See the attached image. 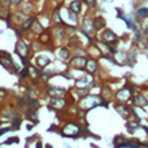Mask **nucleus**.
<instances>
[{
    "label": "nucleus",
    "mask_w": 148,
    "mask_h": 148,
    "mask_svg": "<svg viewBox=\"0 0 148 148\" xmlns=\"http://www.w3.org/2000/svg\"><path fill=\"white\" fill-rule=\"evenodd\" d=\"M133 104L136 108H147L148 107V99L146 95H143L142 92H135L133 95Z\"/></svg>",
    "instance_id": "8"
},
{
    "label": "nucleus",
    "mask_w": 148,
    "mask_h": 148,
    "mask_svg": "<svg viewBox=\"0 0 148 148\" xmlns=\"http://www.w3.org/2000/svg\"><path fill=\"white\" fill-rule=\"evenodd\" d=\"M81 130H82V126L78 122H75V121H68L61 127L60 133L65 138H77V136L81 135Z\"/></svg>",
    "instance_id": "2"
},
{
    "label": "nucleus",
    "mask_w": 148,
    "mask_h": 148,
    "mask_svg": "<svg viewBox=\"0 0 148 148\" xmlns=\"http://www.w3.org/2000/svg\"><path fill=\"white\" fill-rule=\"evenodd\" d=\"M100 39H101L104 43L107 44H110L112 47H116L118 43V36L117 34L114 33V31H112L110 29H104L101 33V35H100Z\"/></svg>",
    "instance_id": "5"
},
{
    "label": "nucleus",
    "mask_w": 148,
    "mask_h": 148,
    "mask_svg": "<svg viewBox=\"0 0 148 148\" xmlns=\"http://www.w3.org/2000/svg\"><path fill=\"white\" fill-rule=\"evenodd\" d=\"M21 122H22V120H21L20 116H18V117H16L14 120H13V123H12V130H18V129H20Z\"/></svg>",
    "instance_id": "36"
},
{
    "label": "nucleus",
    "mask_w": 148,
    "mask_h": 148,
    "mask_svg": "<svg viewBox=\"0 0 148 148\" xmlns=\"http://www.w3.org/2000/svg\"><path fill=\"white\" fill-rule=\"evenodd\" d=\"M66 105L68 103H65V97L64 99H51V101H49V107L55 110H62L65 109Z\"/></svg>",
    "instance_id": "13"
},
{
    "label": "nucleus",
    "mask_w": 148,
    "mask_h": 148,
    "mask_svg": "<svg viewBox=\"0 0 148 148\" xmlns=\"http://www.w3.org/2000/svg\"><path fill=\"white\" fill-rule=\"evenodd\" d=\"M14 31H16V34H17L18 36H21L23 34V30L21 27H14Z\"/></svg>",
    "instance_id": "43"
},
{
    "label": "nucleus",
    "mask_w": 148,
    "mask_h": 148,
    "mask_svg": "<svg viewBox=\"0 0 148 148\" xmlns=\"http://www.w3.org/2000/svg\"><path fill=\"white\" fill-rule=\"evenodd\" d=\"M95 26H94V18L84 17L81 22V33L88 39H91L95 34Z\"/></svg>",
    "instance_id": "4"
},
{
    "label": "nucleus",
    "mask_w": 148,
    "mask_h": 148,
    "mask_svg": "<svg viewBox=\"0 0 148 148\" xmlns=\"http://www.w3.org/2000/svg\"><path fill=\"white\" fill-rule=\"evenodd\" d=\"M0 4L3 7H8V5H10V0H0Z\"/></svg>",
    "instance_id": "42"
},
{
    "label": "nucleus",
    "mask_w": 148,
    "mask_h": 148,
    "mask_svg": "<svg viewBox=\"0 0 148 148\" xmlns=\"http://www.w3.org/2000/svg\"><path fill=\"white\" fill-rule=\"evenodd\" d=\"M49 33L55 40H62L66 35V29H65V25H55Z\"/></svg>",
    "instance_id": "7"
},
{
    "label": "nucleus",
    "mask_w": 148,
    "mask_h": 148,
    "mask_svg": "<svg viewBox=\"0 0 148 148\" xmlns=\"http://www.w3.org/2000/svg\"><path fill=\"white\" fill-rule=\"evenodd\" d=\"M36 148H42V143H40V142H38V143H36Z\"/></svg>",
    "instance_id": "45"
},
{
    "label": "nucleus",
    "mask_w": 148,
    "mask_h": 148,
    "mask_svg": "<svg viewBox=\"0 0 148 148\" xmlns=\"http://www.w3.org/2000/svg\"><path fill=\"white\" fill-rule=\"evenodd\" d=\"M70 56H72V52H70V49L68 47H61L57 51V57L60 60H62V61H68L70 59Z\"/></svg>",
    "instance_id": "16"
},
{
    "label": "nucleus",
    "mask_w": 148,
    "mask_h": 148,
    "mask_svg": "<svg viewBox=\"0 0 148 148\" xmlns=\"http://www.w3.org/2000/svg\"><path fill=\"white\" fill-rule=\"evenodd\" d=\"M26 20V16L23 14V13H21V12H18V13H16L14 16H13V22L16 23V25H22V22Z\"/></svg>",
    "instance_id": "30"
},
{
    "label": "nucleus",
    "mask_w": 148,
    "mask_h": 148,
    "mask_svg": "<svg viewBox=\"0 0 148 148\" xmlns=\"http://www.w3.org/2000/svg\"><path fill=\"white\" fill-rule=\"evenodd\" d=\"M30 31H33V33H35V34H38V35H39V34H42L44 31V27H43V25H42L38 20H35L33 22V25H31Z\"/></svg>",
    "instance_id": "27"
},
{
    "label": "nucleus",
    "mask_w": 148,
    "mask_h": 148,
    "mask_svg": "<svg viewBox=\"0 0 148 148\" xmlns=\"http://www.w3.org/2000/svg\"><path fill=\"white\" fill-rule=\"evenodd\" d=\"M27 129H29V130H31V129H33V123H30V125L27 126Z\"/></svg>",
    "instance_id": "47"
},
{
    "label": "nucleus",
    "mask_w": 148,
    "mask_h": 148,
    "mask_svg": "<svg viewBox=\"0 0 148 148\" xmlns=\"http://www.w3.org/2000/svg\"><path fill=\"white\" fill-rule=\"evenodd\" d=\"M136 57H138V51L135 48L134 49H130L129 53H126V62L129 65H134L136 62Z\"/></svg>",
    "instance_id": "19"
},
{
    "label": "nucleus",
    "mask_w": 148,
    "mask_h": 148,
    "mask_svg": "<svg viewBox=\"0 0 148 148\" xmlns=\"http://www.w3.org/2000/svg\"><path fill=\"white\" fill-rule=\"evenodd\" d=\"M20 77L21 78H29V69L27 68H23L20 72Z\"/></svg>",
    "instance_id": "37"
},
{
    "label": "nucleus",
    "mask_w": 148,
    "mask_h": 148,
    "mask_svg": "<svg viewBox=\"0 0 148 148\" xmlns=\"http://www.w3.org/2000/svg\"><path fill=\"white\" fill-rule=\"evenodd\" d=\"M52 22H53L55 25H64L62 18H61V16H60V5L52 12Z\"/></svg>",
    "instance_id": "21"
},
{
    "label": "nucleus",
    "mask_w": 148,
    "mask_h": 148,
    "mask_svg": "<svg viewBox=\"0 0 148 148\" xmlns=\"http://www.w3.org/2000/svg\"><path fill=\"white\" fill-rule=\"evenodd\" d=\"M44 148H53L51 146V144H46V146H44Z\"/></svg>",
    "instance_id": "46"
},
{
    "label": "nucleus",
    "mask_w": 148,
    "mask_h": 148,
    "mask_svg": "<svg viewBox=\"0 0 148 148\" xmlns=\"http://www.w3.org/2000/svg\"><path fill=\"white\" fill-rule=\"evenodd\" d=\"M35 62H36V66L40 68V69H44L46 66H48L51 64V60L46 56H38L35 59Z\"/></svg>",
    "instance_id": "17"
},
{
    "label": "nucleus",
    "mask_w": 148,
    "mask_h": 148,
    "mask_svg": "<svg viewBox=\"0 0 148 148\" xmlns=\"http://www.w3.org/2000/svg\"><path fill=\"white\" fill-rule=\"evenodd\" d=\"M135 87L131 86V84H129V86L123 87L122 90H120V91L116 92L114 95V99L117 103H123V104H126V103L129 101V100L133 99V95L135 94Z\"/></svg>",
    "instance_id": "3"
},
{
    "label": "nucleus",
    "mask_w": 148,
    "mask_h": 148,
    "mask_svg": "<svg viewBox=\"0 0 148 148\" xmlns=\"http://www.w3.org/2000/svg\"><path fill=\"white\" fill-rule=\"evenodd\" d=\"M27 69H29V77H30L33 81L39 79V77H40V72L38 70V68H35L34 65H29Z\"/></svg>",
    "instance_id": "26"
},
{
    "label": "nucleus",
    "mask_w": 148,
    "mask_h": 148,
    "mask_svg": "<svg viewBox=\"0 0 148 148\" xmlns=\"http://www.w3.org/2000/svg\"><path fill=\"white\" fill-rule=\"evenodd\" d=\"M86 62H87V59H86V57H74V56H73V59L69 61V65H70V68H73V69L84 70Z\"/></svg>",
    "instance_id": "11"
},
{
    "label": "nucleus",
    "mask_w": 148,
    "mask_h": 148,
    "mask_svg": "<svg viewBox=\"0 0 148 148\" xmlns=\"http://www.w3.org/2000/svg\"><path fill=\"white\" fill-rule=\"evenodd\" d=\"M94 26L96 31H101L105 29V20L101 17V16H97V17L94 18Z\"/></svg>",
    "instance_id": "18"
},
{
    "label": "nucleus",
    "mask_w": 148,
    "mask_h": 148,
    "mask_svg": "<svg viewBox=\"0 0 148 148\" xmlns=\"http://www.w3.org/2000/svg\"><path fill=\"white\" fill-rule=\"evenodd\" d=\"M23 0H10V5L12 7H20L21 4H22Z\"/></svg>",
    "instance_id": "39"
},
{
    "label": "nucleus",
    "mask_w": 148,
    "mask_h": 148,
    "mask_svg": "<svg viewBox=\"0 0 148 148\" xmlns=\"http://www.w3.org/2000/svg\"><path fill=\"white\" fill-rule=\"evenodd\" d=\"M103 97L100 95H95V94H88L84 97H81L78 103V108L83 112H88V110L94 109L95 107L101 104Z\"/></svg>",
    "instance_id": "1"
},
{
    "label": "nucleus",
    "mask_w": 148,
    "mask_h": 148,
    "mask_svg": "<svg viewBox=\"0 0 148 148\" xmlns=\"http://www.w3.org/2000/svg\"><path fill=\"white\" fill-rule=\"evenodd\" d=\"M21 13H23V14H31V13L34 12V5L31 4V3H27V4H25V7H22V9L20 10Z\"/></svg>",
    "instance_id": "31"
},
{
    "label": "nucleus",
    "mask_w": 148,
    "mask_h": 148,
    "mask_svg": "<svg viewBox=\"0 0 148 148\" xmlns=\"http://www.w3.org/2000/svg\"><path fill=\"white\" fill-rule=\"evenodd\" d=\"M114 109H116V112H117L121 117L125 118V120H129V118H130L131 113H130V107H129V105L123 104V103H116Z\"/></svg>",
    "instance_id": "10"
},
{
    "label": "nucleus",
    "mask_w": 148,
    "mask_h": 148,
    "mask_svg": "<svg viewBox=\"0 0 148 148\" xmlns=\"http://www.w3.org/2000/svg\"><path fill=\"white\" fill-rule=\"evenodd\" d=\"M5 96H7V91H5V90H1V88H0V101H1V100H4Z\"/></svg>",
    "instance_id": "41"
},
{
    "label": "nucleus",
    "mask_w": 148,
    "mask_h": 148,
    "mask_svg": "<svg viewBox=\"0 0 148 148\" xmlns=\"http://www.w3.org/2000/svg\"><path fill=\"white\" fill-rule=\"evenodd\" d=\"M20 142V139L18 138H10V139H8L7 142H5V144H12V143H18Z\"/></svg>",
    "instance_id": "40"
},
{
    "label": "nucleus",
    "mask_w": 148,
    "mask_h": 148,
    "mask_svg": "<svg viewBox=\"0 0 148 148\" xmlns=\"http://www.w3.org/2000/svg\"><path fill=\"white\" fill-rule=\"evenodd\" d=\"M84 3H86V5L87 7H90V8H95L96 7V0H83Z\"/></svg>",
    "instance_id": "38"
},
{
    "label": "nucleus",
    "mask_w": 148,
    "mask_h": 148,
    "mask_svg": "<svg viewBox=\"0 0 148 148\" xmlns=\"http://www.w3.org/2000/svg\"><path fill=\"white\" fill-rule=\"evenodd\" d=\"M135 16L139 21L146 20V18L148 17V8L147 7H139L135 12Z\"/></svg>",
    "instance_id": "22"
},
{
    "label": "nucleus",
    "mask_w": 148,
    "mask_h": 148,
    "mask_svg": "<svg viewBox=\"0 0 148 148\" xmlns=\"http://www.w3.org/2000/svg\"><path fill=\"white\" fill-rule=\"evenodd\" d=\"M69 10L74 12L75 14L81 13V10H82V1H81V0H73V1L70 3V5H69Z\"/></svg>",
    "instance_id": "23"
},
{
    "label": "nucleus",
    "mask_w": 148,
    "mask_h": 148,
    "mask_svg": "<svg viewBox=\"0 0 148 148\" xmlns=\"http://www.w3.org/2000/svg\"><path fill=\"white\" fill-rule=\"evenodd\" d=\"M10 18H12V13L7 9V7H0V20H5L7 22H10Z\"/></svg>",
    "instance_id": "25"
},
{
    "label": "nucleus",
    "mask_w": 148,
    "mask_h": 148,
    "mask_svg": "<svg viewBox=\"0 0 148 148\" xmlns=\"http://www.w3.org/2000/svg\"><path fill=\"white\" fill-rule=\"evenodd\" d=\"M139 126H140V123H139V121L135 120V118H129L127 123H126V129H127L129 134H134L139 129Z\"/></svg>",
    "instance_id": "15"
},
{
    "label": "nucleus",
    "mask_w": 148,
    "mask_h": 148,
    "mask_svg": "<svg viewBox=\"0 0 148 148\" xmlns=\"http://www.w3.org/2000/svg\"><path fill=\"white\" fill-rule=\"evenodd\" d=\"M47 94L52 97V99H64L68 95L66 90L61 88V87H56V86H48L46 88Z\"/></svg>",
    "instance_id": "6"
},
{
    "label": "nucleus",
    "mask_w": 148,
    "mask_h": 148,
    "mask_svg": "<svg viewBox=\"0 0 148 148\" xmlns=\"http://www.w3.org/2000/svg\"><path fill=\"white\" fill-rule=\"evenodd\" d=\"M51 39H52V36H51L49 31H43L42 34H39V42H40L43 46L51 43Z\"/></svg>",
    "instance_id": "24"
},
{
    "label": "nucleus",
    "mask_w": 148,
    "mask_h": 148,
    "mask_svg": "<svg viewBox=\"0 0 148 148\" xmlns=\"http://www.w3.org/2000/svg\"><path fill=\"white\" fill-rule=\"evenodd\" d=\"M16 53H17L21 59H22V57H29V55H30V47L23 40L20 39V40L17 42V44H16Z\"/></svg>",
    "instance_id": "9"
},
{
    "label": "nucleus",
    "mask_w": 148,
    "mask_h": 148,
    "mask_svg": "<svg viewBox=\"0 0 148 148\" xmlns=\"http://www.w3.org/2000/svg\"><path fill=\"white\" fill-rule=\"evenodd\" d=\"M10 129L9 127H4V129H0V135H3V134H5V133H8Z\"/></svg>",
    "instance_id": "44"
},
{
    "label": "nucleus",
    "mask_w": 148,
    "mask_h": 148,
    "mask_svg": "<svg viewBox=\"0 0 148 148\" xmlns=\"http://www.w3.org/2000/svg\"><path fill=\"white\" fill-rule=\"evenodd\" d=\"M143 144L140 143V142L138 140V139H135V138H131V139H129V146L127 148H140Z\"/></svg>",
    "instance_id": "34"
},
{
    "label": "nucleus",
    "mask_w": 148,
    "mask_h": 148,
    "mask_svg": "<svg viewBox=\"0 0 148 148\" xmlns=\"http://www.w3.org/2000/svg\"><path fill=\"white\" fill-rule=\"evenodd\" d=\"M84 70L87 72L88 75H94V74H96V72L99 70V62H97L95 59H92V57L91 59H87Z\"/></svg>",
    "instance_id": "12"
},
{
    "label": "nucleus",
    "mask_w": 148,
    "mask_h": 148,
    "mask_svg": "<svg viewBox=\"0 0 148 148\" xmlns=\"http://www.w3.org/2000/svg\"><path fill=\"white\" fill-rule=\"evenodd\" d=\"M36 18L34 17V16H31V17H29V18H26L25 21L22 22V25H21V29L23 30V33L25 31H27V30H30V27H31V25H33V22L35 21Z\"/></svg>",
    "instance_id": "28"
},
{
    "label": "nucleus",
    "mask_w": 148,
    "mask_h": 148,
    "mask_svg": "<svg viewBox=\"0 0 148 148\" xmlns=\"http://www.w3.org/2000/svg\"><path fill=\"white\" fill-rule=\"evenodd\" d=\"M72 55L74 57H86V51H84V49H82L81 47H75V48L73 49Z\"/></svg>",
    "instance_id": "33"
},
{
    "label": "nucleus",
    "mask_w": 148,
    "mask_h": 148,
    "mask_svg": "<svg viewBox=\"0 0 148 148\" xmlns=\"http://www.w3.org/2000/svg\"><path fill=\"white\" fill-rule=\"evenodd\" d=\"M113 146H114V148H127L129 139L123 135H117L113 139Z\"/></svg>",
    "instance_id": "14"
},
{
    "label": "nucleus",
    "mask_w": 148,
    "mask_h": 148,
    "mask_svg": "<svg viewBox=\"0 0 148 148\" xmlns=\"http://www.w3.org/2000/svg\"><path fill=\"white\" fill-rule=\"evenodd\" d=\"M91 86V82H90V77H83V78L78 79L75 82V87L77 88H88Z\"/></svg>",
    "instance_id": "20"
},
{
    "label": "nucleus",
    "mask_w": 148,
    "mask_h": 148,
    "mask_svg": "<svg viewBox=\"0 0 148 148\" xmlns=\"http://www.w3.org/2000/svg\"><path fill=\"white\" fill-rule=\"evenodd\" d=\"M52 75H53V73L52 72H40V77H39V79H40L43 83H47V82L52 78Z\"/></svg>",
    "instance_id": "32"
},
{
    "label": "nucleus",
    "mask_w": 148,
    "mask_h": 148,
    "mask_svg": "<svg viewBox=\"0 0 148 148\" xmlns=\"http://www.w3.org/2000/svg\"><path fill=\"white\" fill-rule=\"evenodd\" d=\"M79 43H81V40H79V38L77 35H73L69 38V47H79Z\"/></svg>",
    "instance_id": "35"
},
{
    "label": "nucleus",
    "mask_w": 148,
    "mask_h": 148,
    "mask_svg": "<svg viewBox=\"0 0 148 148\" xmlns=\"http://www.w3.org/2000/svg\"><path fill=\"white\" fill-rule=\"evenodd\" d=\"M26 108H29L30 110H34V112H36L39 108V101L36 99H34V97H30V100L27 101V104H26Z\"/></svg>",
    "instance_id": "29"
}]
</instances>
